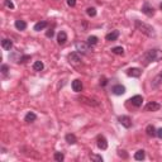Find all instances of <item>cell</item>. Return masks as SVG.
I'll list each match as a JSON object with an SVG mask.
<instances>
[{"instance_id": "obj_4", "label": "cell", "mask_w": 162, "mask_h": 162, "mask_svg": "<svg viewBox=\"0 0 162 162\" xmlns=\"http://www.w3.org/2000/svg\"><path fill=\"white\" fill-rule=\"evenodd\" d=\"M142 13L146 14L147 17H153V15H155V9H153V6H151L148 3H144L143 6H142Z\"/></svg>"}, {"instance_id": "obj_21", "label": "cell", "mask_w": 162, "mask_h": 162, "mask_svg": "<svg viewBox=\"0 0 162 162\" xmlns=\"http://www.w3.org/2000/svg\"><path fill=\"white\" fill-rule=\"evenodd\" d=\"M15 28H17L18 30H24L27 28V23L24 20H15Z\"/></svg>"}, {"instance_id": "obj_22", "label": "cell", "mask_w": 162, "mask_h": 162, "mask_svg": "<svg viewBox=\"0 0 162 162\" xmlns=\"http://www.w3.org/2000/svg\"><path fill=\"white\" fill-rule=\"evenodd\" d=\"M43 67H44V65H43L42 61H36V62L33 63V70L34 71H42Z\"/></svg>"}, {"instance_id": "obj_9", "label": "cell", "mask_w": 162, "mask_h": 162, "mask_svg": "<svg viewBox=\"0 0 162 162\" xmlns=\"http://www.w3.org/2000/svg\"><path fill=\"white\" fill-rule=\"evenodd\" d=\"M111 92H113L114 95H123L125 92V87L123 86V85H120V84L114 85V86L111 87Z\"/></svg>"}, {"instance_id": "obj_16", "label": "cell", "mask_w": 162, "mask_h": 162, "mask_svg": "<svg viewBox=\"0 0 162 162\" xmlns=\"http://www.w3.org/2000/svg\"><path fill=\"white\" fill-rule=\"evenodd\" d=\"M1 47L5 49V51H10L11 47H13V42L10 39H8V38H4L1 41Z\"/></svg>"}, {"instance_id": "obj_29", "label": "cell", "mask_w": 162, "mask_h": 162, "mask_svg": "<svg viewBox=\"0 0 162 162\" xmlns=\"http://www.w3.org/2000/svg\"><path fill=\"white\" fill-rule=\"evenodd\" d=\"M5 5L8 8H10V9H14V4H13V1H11V0H5Z\"/></svg>"}, {"instance_id": "obj_19", "label": "cell", "mask_w": 162, "mask_h": 162, "mask_svg": "<svg viewBox=\"0 0 162 162\" xmlns=\"http://www.w3.org/2000/svg\"><path fill=\"white\" fill-rule=\"evenodd\" d=\"M37 119V115L33 113V111H29V113H27V115H25V118H24V120L27 122V123H32V122H34Z\"/></svg>"}, {"instance_id": "obj_13", "label": "cell", "mask_w": 162, "mask_h": 162, "mask_svg": "<svg viewBox=\"0 0 162 162\" xmlns=\"http://www.w3.org/2000/svg\"><path fill=\"white\" fill-rule=\"evenodd\" d=\"M68 61L72 63H79L80 61H81V57L79 55V52H72L68 55Z\"/></svg>"}, {"instance_id": "obj_20", "label": "cell", "mask_w": 162, "mask_h": 162, "mask_svg": "<svg viewBox=\"0 0 162 162\" xmlns=\"http://www.w3.org/2000/svg\"><path fill=\"white\" fill-rule=\"evenodd\" d=\"M146 132H147V134H148L149 137H155V136H157V130L155 129V127H153L152 124L147 125V128H146Z\"/></svg>"}, {"instance_id": "obj_11", "label": "cell", "mask_w": 162, "mask_h": 162, "mask_svg": "<svg viewBox=\"0 0 162 162\" xmlns=\"http://www.w3.org/2000/svg\"><path fill=\"white\" fill-rule=\"evenodd\" d=\"M71 86H72V90L76 91V92H80V91H82V82L79 80V79H76L72 81V84H71Z\"/></svg>"}, {"instance_id": "obj_18", "label": "cell", "mask_w": 162, "mask_h": 162, "mask_svg": "<svg viewBox=\"0 0 162 162\" xmlns=\"http://www.w3.org/2000/svg\"><path fill=\"white\" fill-rule=\"evenodd\" d=\"M48 25V23L46 22V20H42V22H38L36 25H34V30H37V32H39V30L42 29H44Z\"/></svg>"}, {"instance_id": "obj_34", "label": "cell", "mask_w": 162, "mask_h": 162, "mask_svg": "<svg viewBox=\"0 0 162 162\" xmlns=\"http://www.w3.org/2000/svg\"><path fill=\"white\" fill-rule=\"evenodd\" d=\"M119 156L123 157V158H127V157H128V156H127V153H125V151H119Z\"/></svg>"}, {"instance_id": "obj_12", "label": "cell", "mask_w": 162, "mask_h": 162, "mask_svg": "<svg viewBox=\"0 0 162 162\" xmlns=\"http://www.w3.org/2000/svg\"><path fill=\"white\" fill-rule=\"evenodd\" d=\"M98 147L100 149H106L108 148V142H106V138L104 136L98 137Z\"/></svg>"}, {"instance_id": "obj_36", "label": "cell", "mask_w": 162, "mask_h": 162, "mask_svg": "<svg viewBox=\"0 0 162 162\" xmlns=\"http://www.w3.org/2000/svg\"><path fill=\"white\" fill-rule=\"evenodd\" d=\"M160 9H161V10H162V3H161V4H160Z\"/></svg>"}, {"instance_id": "obj_27", "label": "cell", "mask_w": 162, "mask_h": 162, "mask_svg": "<svg viewBox=\"0 0 162 162\" xmlns=\"http://www.w3.org/2000/svg\"><path fill=\"white\" fill-rule=\"evenodd\" d=\"M90 160H92V161H96V162H103V157L101 156H98V155H94V153H91L90 156Z\"/></svg>"}, {"instance_id": "obj_1", "label": "cell", "mask_w": 162, "mask_h": 162, "mask_svg": "<svg viewBox=\"0 0 162 162\" xmlns=\"http://www.w3.org/2000/svg\"><path fill=\"white\" fill-rule=\"evenodd\" d=\"M160 60H162V51L157 48H153L143 53V56L141 58V63L143 66H148L151 62H157Z\"/></svg>"}, {"instance_id": "obj_24", "label": "cell", "mask_w": 162, "mask_h": 162, "mask_svg": "<svg viewBox=\"0 0 162 162\" xmlns=\"http://www.w3.org/2000/svg\"><path fill=\"white\" fill-rule=\"evenodd\" d=\"M111 52H113L114 55H119V56L124 55V49H123V47H114V48H111Z\"/></svg>"}, {"instance_id": "obj_17", "label": "cell", "mask_w": 162, "mask_h": 162, "mask_svg": "<svg viewBox=\"0 0 162 162\" xmlns=\"http://www.w3.org/2000/svg\"><path fill=\"white\" fill-rule=\"evenodd\" d=\"M66 142L68 144H75L76 142H77V138H76V136L75 134H71V133H68V134H66Z\"/></svg>"}, {"instance_id": "obj_26", "label": "cell", "mask_w": 162, "mask_h": 162, "mask_svg": "<svg viewBox=\"0 0 162 162\" xmlns=\"http://www.w3.org/2000/svg\"><path fill=\"white\" fill-rule=\"evenodd\" d=\"M53 157H55V160H56V161H58V162H62V161L65 160V156H63V153H62V152H56Z\"/></svg>"}, {"instance_id": "obj_31", "label": "cell", "mask_w": 162, "mask_h": 162, "mask_svg": "<svg viewBox=\"0 0 162 162\" xmlns=\"http://www.w3.org/2000/svg\"><path fill=\"white\" fill-rule=\"evenodd\" d=\"M53 34H55V32H53L52 29H49V30H47V33H46V36H47L48 38H52V37H53Z\"/></svg>"}, {"instance_id": "obj_28", "label": "cell", "mask_w": 162, "mask_h": 162, "mask_svg": "<svg viewBox=\"0 0 162 162\" xmlns=\"http://www.w3.org/2000/svg\"><path fill=\"white\" fill-rule=\"evenodd\" d=\"M86 14L89 15V17H95V15H96V9H95V8H87Z\"/></svg>"}, {"instance_id": "obj_33", "label": "cell", "mask_w": 162, "mask_h": 162, "mask_svg": "<svg viewBox=\"0 0 162 162\" xmlns=\"http://www.w3.org/2000/svg\"><path fill=\"white\" fill-rule=\"evenodd\" d=\"M106 84H108V81H106L105 77H101V79H100V85H101V86H105Z\"/></svg>"}, {"instance_id": "obj_35", "label": "cell", "mask_w": 162, "mask_h": 162, "mask_svg": "<svg viewBox=\"0 0 162 162\" xmlns=\"http://www.w3.org/2000/svg\"><path fill=\"white\" fill-rule=\"evenodd\" d=\"M157 137H158V138H161V139H162V128L157 129Z\"/></svg>"}, {"instance_id": "obj_32", "label": "cell", "mask_w": 162, "mask_h": 162, "mask_svg": "<svg viewBox=\"0 0 162 162\" xmlns=\"http://www.w3.org/2000/svg\"><path fill=\"white\" fill-rule=\"evenodd\" d=\"M67 5L68 6H75L76 5V0H67Z\"/></svg>"}, {"instance_id": "obj_3", "label": "cell", "mask_w": 162, "mask_h": 162, "mask_svg": "<svg viewBox=\"0 0 162 162\" xmlns=\"http://www.w3.org/2000/svg\"><path fill=\"white\" fill-rule=\"evenodd\" d=\"M75 47H76V51H77L79 53H82V55L89 52V44L84 43V42H76Z\"/></svg>"}, {"instance_id": "obj_25", "label": "cell", "mask_w": 162, "mask_h": 162, "mask_svg": "<svg viewBox=\"0 0 162 162\" xmlns=\"http://www.w3.org/2000/svg\"><path fill=\"white\" fill-rule=\"evenodd\" d=\"M86 43L89 46H95L96 43H98V37H95V36H90L87 38V42Z\"/></svg>"}, {"instance_id": "obj_8", "label": "cell", "mask_w": 162, "mask_h": 162, "mask_svg": "<svg viewBox=\"0 0 162 162\" xmlns=\"http://www.w3.org/2000/svg\"><path fill=\"white\" fill-rule=\"evenodd\" d=\"M141 74H142V70L141 68H137V67H132V68L127 70V75L130 76V77H139Z\"/></svg>"}, {"instance_id": "obj_10", "label": "cell", "mask_w": 162, "mask_h": 162, "mask_svg": "<svg viewBox=\"0 0 162 162\" xmlns=\"http://www.w3.org/2000/svg\"><path fill=\"white\" fill-rule=\"evenodd\" d=\"M161 109V104L156 103V101H151L146 105V110L147 111H157Z\"/></svg>"}, {"instance_id": "obj_30", "label": "cell", "mask_w": 162, "mask_h": 162, "mask_svg": "<svg viewBox=\"0 0 162 162\" xmlns=\"http://www.w3.org/2000/svg\"><path fill=\"white\" fill-rule=\"evenodd\" d=\"M8 70H9L8 65H3V66H1V72H3L4 75H6V74H8Z\"/></svg>"}, {"instance_id": "obj_7", "label": "cell", "mask_w": 162, "mask_h": 162, "mask_svg": "<svg viewBox=\"0 0 162 162\" xmlns=\"http://www.w3.org/2000/svg\"><path fill=\"white\" fill-rule=\"evenodd\" d=\"M129 101L132 103V105L139 108V106H142V104H143V98H142L141 95H134L129 99Z\"/></svg>"}, {"instance_id": "obj_15", "label": "cell", "mask_w": 162, "mask_h": 162, "mask_svg": "<svg viewBox=\"0 0 162 162\" xmlns=\"http://www.w3.org/2000/svg\"><path fill=\"white\" fill-rule=\"evenodd\" d=\"M118 37H119V30H113V32H110V33L106 34V36H105V39L109 41V42H113V41L117 39Z\"/></svg>"}, {"instance_id": "obj_23", "label": "cell", "mask_w": 162, "mask_h": 162, "mask_svg": "<svg viewBox=\"0 0 162 162\" xmlns=\"http://www.w3.org/2000/svg\"><path fill=\"white\" fill-rule=\"evenodd\" d=\"M144 157H146V153L143 149H139V151H137L136 152V155H134V158H136L137 161H142V160H144Z\"/></svg>"}, {"instance_id": "obj_14", "label": "cell", "mask_w": 162, "mask_h": 162, "mask_svg": "<svg viewBox=\"0 0 162 162\" xmlns=\"http://www.w3.org/2000/svg\"><path fill=\"white\" fill-rule=\"evenodd\" d=\"M66 41H67V34H66V32L61 30V32L58 33V36H57V42H58L60 46H62V44L66 43Z\"/></svg>"}, {"instance_id": "obj_6", "label": "cell", "mask_w": 162, "mask_h": 162, "mask_svg": "<svg viewBox=\"0 0 162 162\" xmlns=\"http://www.w3.org/2000/svg\"><path fill=\"white\" fill-rule=\"evenodd\" d=\"M118 120L123 127H125V128H130V127H132V119H130L128 115H122V117L118 118Z\"/></svg>"}, {"instance_id": "obj_5", "label": "cell", "mask_w": 162, "mask_h": 162, "mask_svg": "<svg viewBox=\"0 0 162 162\" xmlns=\"http://www.w3.org/2000/svg\"><path fill=\"white\" fill-rule=\"evenodd\" d=\"M162 85V71L161 72H158L155 77H153V80H152V82H151V86H152V89H158L160 86Z\"/></svg>"}, {"instance_id": "obj_2", "label": "cell", "mask_w": 162, "mask_h": 162, "mask_svg": "<svg viewBox=\"0 0 162 162\" xmlns=\"http://www.w3.org/2000/svg\"><path fill=\"white\" fill-rule=\"evenodd\" d=\"M134 25H136V28L139 30V32L146 34L147 37H156L155 28H153L152 25L147 24V23H143L142 20H134Z\"/></svg>"}]
</instances>
